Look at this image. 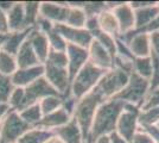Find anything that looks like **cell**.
Masks as SVG:
<instances>
[{
	"mask_svg": "<svg viewBox=\"0 0 159 143\" xmlns=\"http://www.w3.org/2000/svg\"><path fill=\"white\" fill-rule=\"evenodd\" d=\"M124 106L125 102L116 99H109L102 102L96 110L93 125L86 143H94L99 137L114 132L118 119L124 111Z\"/></svg>",
	"mask_w": 159,
	"mask_h": 143,
	"instance_id": "1",
	"label": "cell"
},
{
	"mask_svg": "<svg viewBox=\"0 0 159 143\" xmlns=\"http://www.w3.org/2000/svg\"><path fill=\"white\" fill-rule=\"evenodd\" d=\"M103 102L105 100L102 99V97L93 89L90 93H88L83 98L79 99L76 102L73 118L79 124L80 129L82 131L84 143H86L87 138L89 136L96 110Z\"/></svg>",
	"mask_w": 159,
	"mask_h": 143,
	"instance_id": "2",
	"label": "cell"
},
{
	"mask_svg": "<svg viewBox=\"0 0 159 143\" xmlns=\"http://www.w3.org/2000/svg\"><path fill=\"white\" fill-rule=\"evenodd\" d=\"M103 74H105V70L95 67L88 61L70 81L69 95L74 97L76 100L83 98L96 87L98 82L100 81Z\"/></svg>",
	"mask_w": 159,
	"mask_h": 143,
	"instance_id": "3",
	"label": "cell"
},
{
	"mask_svg": "<svg viewBox=\"0 0 159 143\" xmlns=\"http://www.w3.org/2000/svg\"><path fill=\"white\" fill-rule=\"evenodd\" d=\"M129 75L131 74H128L121 69L113 67L112 69L105 72V74L100 79L94 91L98 92L105 102L113 99L127 85Z\"/></svg>",
	"mask_w": 159,
	"mask_h": 143,
	"instance_id": "4",
	"label": "cell"
},
{
	"mask_svg": "<svg viewBox=\"0 0 159 143\" xmlns=\"http://www.w3.org/2000/svg\"><path fill=\"white\" fill-rule=\"evenodd\" d=\"M148 91H150V81L133 72L132 74L129 75L128 82L124 87V89L119 94L115 95L113 99L121 100L127 104H132L140 109Z\"/></svg>",
	"mask_w": 159,
	"mask_h": 143,
	"instance_id": "5",
	"label": "cell"
},
{
	"mask_svg": "<svg viewBox=\"0 0 159 143\" xmlns=\"http://www.w3.org/2000/svg\"><path fill=\"white\" fill-rule=\"evenodd\" d=\"M31 126L23 121L19 112L10 110L0 125L1 143H16Z\"/></svg>",
	"mask_w": 159,
	"mask_h": 143,
	"instance_id": "6",
	"label": "cell"
},
{
	"mask_svg": "<svg viewBox=\"0 0 159 143\" xmlns=\"http://www.w3.org/2000/svg\"><path fill=\"white\" fill-rule=\"evenodd\" d=\"M139 113L140 109L138 106L125 102L124 111L118 119L115 132L128 143H131L133 136L139 130V122H138Z\"/></svg>",
	"mask_w": 159,
	"mask_h": 143,
	"instance_id": "7",
	"label": "cell"
},
{
	"mask_svg": "<svg viewBox=\"0 0 159 143\" xmlns=\"http://www.w3.org/2000/svg\"><path fill=\"white\" fill-rule=\"evenodd\" d=\"M44 78L61 95H69L70 88V76L68 68L53 66L51 63H44Z\"/></svg>",
	"mask_w": 159,
	"mask_h": 143,
	"instance_id": "8",
	"label": "cell"
},
{
	"mask_svg": "<svg viewBox=\"0 0 159 143\" xmlns=\"http://www.w3.org/2000/svg\"><path fill=\"white\" fill-rule=\"evenodd\" d=\"M24 89H25V107L31 106L33 104H38L42 99H44L45 97H49V95H61L48 82L44 76L37 79L29 86L24 87Z\"/></svg>",
	"mask_w": 159,
	"mask_h": 143,
	"instance_id": "9",
	"label": "cell"
},
{
	"mask_svg": "<svg viewBox=\"0 0 159 143\" xmlns=\"http://www.w3.org/2000/svg\"><path fill=\"white\" fill-rule=\"evenodd\" d=\"M55 27L57 29V31L68 44H74L77 47L88 49L94 40L93 35L86 29H76V27L68 26L66 24H57L55 25Z\"/></svg>",
	"mask_w": 159,
	"mask_h": 143,
	"instance_id": "10",
	"label": "cell"
},
{
	"mask_svg": "<svg viewBox=\"0 0 159 143\" xmlns=\"http://www.w3.org/2000/svg\"><path fill=\"white\" fill-rule=\"evenodd\" d=\"M69 5L68 1H42L39 16L52 23L53 25L64 24L68 14Z\"/></svg>",
	"mask_w": 159,
	"mask_h": 143,
	"instance_id": "11",
	"label": "cell"
},
{
	"mask_svg": "<svg viewBox=\"0 0 159 143\" xmlns=\"http://www.w3.org/2000/svg\"><path fill=\"white\" fill-rule=\"evenodd\" d=\"M88 61L105 72L114 67V56L95 40L88 48Z\"/></svg>",
	"mask_w": 159,
	"mask_h": 143,
	"instance_id": "12",
	"label": "cell"
},
{
	"mask_svg": "<svg viewBox=\"0 0 159 143\" xmlns=\"http://www.w3.org/2000/svg\"><path fill=\"white\" fill-rule=\"evenodd\" d=\"M66 54L68 57V72H69L70 81H71L74 76L88 62V49L77 47L74 44H68Z\"/></svg>",
	"mask_w": 159,
	"mask_h": 143,
	"instance_id": "13",
	"label": "cell"
},
{
	"mask_svg": "<svg viewBox=\"0 0 159 143\" xmlns=\"http://www.w3.org/2000/svg\"><path fill=\"white\" fill-rule=\"evenodd\" d=\"M118 24H119L120 35H125L135 30V17H134V10H133L129 2L124 1L120 6L112 10Z\"/></svg>",
	"mask_w": 159,
	"mask_h": 143,
	"instance_id": "14",
	"label": "cell"
},
{
	"mask_svg": "<svg viewBox=\"0 0 159 143\" xmlns=\"http://www.w3.org/2000/svg\"><path fill=\"white\" fill-rule=\"evenodd\" d=\"M42 76H44V64H38L30 68L18 69L11 76V81L14 87H26Z\"/></svg>",
	"mask_w": 159,
	"mask_h": 143,
	"instance_id": "15",
	"label": "cell"
},
{
	"mask_svg": "<svg viewBox=\"0 0 159 143\" xmlns=\"http://www.w3.org/2000/svg\"><path fill=\"white\" fill-rule=\"evenodd\" d=\"M27 38H29V41L31 43V45H32L33 50H34V53L37 55L39 62L42 64H44L45 61H47L48 56H49V53L51 50L45 34H43L42 31H39L38 29L34 27V29L31 30V32H30Z\"/></svg>",
	"mask_w": 159,
	"mask_h": 143,
	"instance_id": "16",
	"label": "cell"
},
{
	"mask_svg": "<svg viewBox=\"0 0 159 143\" xmlns=\"http://www.w3.org/2000/svg\"><path fill=\"white\" fill-rule=\"evenodd\" d=\"M53 135H56L64 143H84L82 131L74 118L66 125L53 130Z\"/></svg>",
	"mask_w": 159,
	"mask_h": 143,
	"instance_id": "17",
	"label": "cell"
},
{
	"mask_svg": "<svg viewBox=\"0 0 159 143\" xmlns=\"http://www.w3.org/2000/svg\"><path fill=\"white\" fill-rule=\"evenodd\" d=\"M73 117L70 116L66 110L63 107L53 111L49 115H45L43 116L42 121L39 122V124L36 126V128H40V129H45V130H50V131H53L57 128H61L63 125H66V123L70 122Z\"/></svg>",
	"mask_w": 159,
	"mask_h": 143,
	"instance_id": "18",
	"label": "cell"
},
{
	"mask_svg": "<svg viewBox=\"0 0 159 143\" xmlns=\"http://www.w3.org/2000/svg\"><path fill=\"white\" fill-rule=\"evenodd\" d=\"M16 60H17L18 69L30 68V67H34V66L42 64L39 60H38L36 53H34V50H33L29 38H26V41L23 43V45L18 50V53L16 55Z\"/></svg>",
	"mask_w": 159,
	"mask_h": 143,
	"instance_id": "19",
	"label": "cell"
},
{
	"mask_svg": "<svg viewBox=\"0 0 159 143\" xmlns=\"http://www.w3.org/2000/svg\"><path fill=\"white\" fill-rule=\"evenodd\" d=\"M10 32L29 30L25 27V14H24V2L14 1L12 7L7 11Z\"/></svg>",
	"mask_w": 159,
	"mask_h": 143,
	"instance_id": "20",
	"label": "cell"
},
{
	"mask_svg": "<svg viewBox=\"0 0 159 143\" xmlns=\"http://www.w3.org/2000/svg\"><path fill=\"white\" fill-rule=\"evenodd\" d=\"M158 13H159V1H156L154 4L150 5V6L134 10L135 30H143V29H145L156 18V16Z\"/></svg>",
	"mask_w": 159,
	"mask_h": 143,
	"instance_id": "21",
	"label": "cell"
},
{
	"mask_svg": "<svg viewBox=\"0 0 159 143\" xmlns=\"http://www.w3.org/2000/svg\"><path fill=\"white\" fill-rule=\"evenodd\" d=\"M32 29L29 30H23V31H16V32H10L6 35V40L4 42L2 49L4 51H6L11 55H17L18 50L23 45V43L26 41L27 36L30 35Z\"/></svg>",
	"mask_w": 159,
	"mask_h": 143,
	"instance_id": "22",
	"label": "cell"
},
{
	"mask_svg": "<svg viewBox=\"0 0 159 143\" xmlns=\"http://www.w3.org/2000/svg\"><path fill=\"white\" fill-rule=\"evenodd\" d=\"M98 21H99V27L101 31L111 35L115 38H118L120 36L119 24H118V21L113 13V11L107 8L106 11H103L98 17Z\"/></svg>",
	"mask_w": 159,
	"mask_h": 143,
	"instance_id": "23",
	"label": "cell"
},
{
	"mask_svg": "<svg viewBox=\"0 0 159 143\" xmlns=\"http://www.w3.org/2000/svg\"><path fill=\"white\" fill-rule=\"evenodd\" d=\"M51 136H53V131L40 128H31L16 143H45Z\"/></svg>",
	"mask_w": 159,
	"mask_h": 143,
	"instance_id": "24",
	"label": "cell"
},
{
	"mask_svg": "<svg viewBox=\"0 0 159 143\" xmlns=\"http://www.w3.org/2000/svg\"><path fill=\"white\" fill-rule=\"evenodd\" d=\"M24 2V14H25V27L34 29L39 18L40 1H23Z\"/></svg>",
	"mask_w": 159,
	"mask_h": 143,
	"instance_id": "25",
	"label": "cell"
},
{
	"mask_svg": "<svg viewBox=\"0 0 159 143\" xmlns=\"http://www.w3.org/2000/svg\"><path fill=\"white\" fill-rule=\"evenodd\" d=\"M87 16L82 7H71L69 6L68 14H66V25L76 29H84L86 26Z\"/></svg>",
	"mask_w": 159,
	"mask_h": 143,
	"instance_id": "26",
	"label": "cell"
},
{
	"mask_svg": "<svg viewBox=\"0 0 159 143\" xmlns=\"http://www.w3.org/2000/svg\"><path fill=\"white\" fill-rule=\"evenodd\" d=\"M19 115L23 118V121L27 123L31 128H36L43 118V113H42L39 104H33L31 106H27L20 111Z\"/></svg>",
	"mask_w": 159,
	"mask_h": 143,
	"instance_id": "27",
	"label": "cell"
},
{
	"mask_svg": "<svg viewBox=\"0 0 159 143\" xmlns=\"http://www.w3.org/2000/svg\"><path fill=\"white\" fill-rule=\"evenodd\" d=\"M18 70L16 56L0 50V74L11 78Z\"/></svg>",
	"mask_w": 159,
	"mask_h": 143,
	"instance_id": "28",
	"label": "cell"
},
{
	"mask_svg": "<svg viewBox=\"0 0 159 143\" xmlns=\"http://www.w3.org/2000/svg\"><path fill=\"white\" fill-rule=\"evenodd\" d=\"M133 72L146 80H151L152 76V59L148 57H135L133 60Z\"/></svg>",
	"mask_w": 159,
	"mask_h": 143,
	"instance_id": "29",
	"label": "cell"
},
{
	"mask_svg": "<svg viewBox=\"0 0 159 143\" xmlns=\"http://www.w3.org/2000/svg\"><path fill=\"white\" fill-rule=\"evenodd\" d=\"M63 100H64L63 95H49V97H45L44 99H42L38 104H39L43 116L49 115L53 111L61 109Z\"/></svg>",
	"mask_w": 159,
	"mask_h": 143,
	"instance_id": "30",
	"label": "cell"
},
{
	"mask_svg": "<svg viewBox=\"0 0 159 143\" xmlns=\"http://www.w3.org/2000/svg\"><path fill=\"white\" fill-rule=\"evenodd\" d=\"M8 106L11 110L20 112L25 107V89L24 87H14L8 99Z\"/></svg>",
	"mask_w": 159,
	"mask_h": 143,
	"instance_id": "31",
	"label": "cell"
},
{
	"mask_svg": "<svg viewBox=\"0 0 159 143\" xmlns=\"http://www.w3.org/2000/svg\"><path fill=\"white\" fill-rule=\"evenodd\" d=\"M92 35H93V38L95 41L99 42L100 44H101L102 47L106 48L113 56H115V49H116V38H115V37H113L111 35L101 31L100 29L96 30V31H94Z\"/></svg>",
	"mask_w": 159,
	"mask_h": 143,
	"instance_id": "32",
	"label": "cell"
},
{
	"mask_svg": "<svg viewBox=\"0 0 159 143\" xmlns=\"http://www.w3.org/2000/svg\"><path fill=\"white\" fill-rule=\"evenodd\" d=\"M159 121V106L153 107L145 111H140L138 122H139V128L148 126V125H156Z\"/></svg>",
	"mask_w": 159,
	"mask_h": 143,
	"instance_id": "33",
	"label": "cell"
},
{
	"mask_svg": "<svg viewBox=\"0 0 159 143\" xmlns=\"http://www.w3.org/2000/svg\"><path fill=\"white\" fill-rule=\"evenodd\" d=\"M107 10L106 1H86L83 11L88 17H99L103 11Z\"/></svg>",
	"mask_w": 159,
	"mask_h": 143,
	"instance_id": "34",
	"label": "cell"
},
{
	"mask_svg": "<svg viewBox=\"0 0 159 143\" xmlns=\"http://www.w3.org/2000/svg\"><path fill=\"white\" fill-rule=\"evenodd\" d=\"M13 88L14 86L12 85L11 78L0 74V104H7Z\"/></svg>",
	"mask_w": 159,
	"mask_h": 143,
	"instance_id": "35",
	"label": "cell"
},
{
	"mask_svg": "<svg viewBox=\"0 0 159 143\" xmlns=\"http://www.w3.org/2000/svg\"><path fill=\"white\" fill-rule=\"evenodd\" d=\"M48 63H51L53 66L62 67V68H68V57H66V51H55L50 50L47 61Z\"/></svg>",
	"mask_w": 159,
	"mask_h": 143,
	"instance_id": "36",
	"label": "cell"
},
{
	"mask_svg": "<svg viewBox=\"0 0 159 143\" xmlns=\"http://www.w3.org/2000/svg\"><path fill=\"white\" fill-rule=\"evenodd\" d=\"M158 106H159V87H157V88L148 91L145 100H144L141 107H140V111H145V110L158 107Z\"/></svg>",
	"mask_w": 159,
	"mask_h": 143,
	"instance_id": "37",
	"label": "cell"
},
{
	"mask_svg": "<svg viewBox=\"0 0 159 143\" xmlns=\"http://www.w3.org/2000/svg\"><path fill=\"white\" fill-rule=\"evenodd\" d=\"M152 59V76L150 80V89L159 87V57L151 54Z\"/></svg>",
	"mask_w": 159,
	"mask_h": 143,
	"instance_id": "38",
	"label": "cell"
},
{
	"mask_svg": "<svg viewBox=\"0 0 159 143\" xmlns=\"http://www.w3.org/2000/svg\"><path fill=\"white\" fill-rule=\"evenodd\" d=\"M131 143H154V142H153V140L146 134L145 131H143L139 128V130L137 131V134L133 136Z\"/></svg>",
	"mask_w": 159,
	"mask_h": 143,
	"instance_id": "39",
	"label": "cell"
},
{
	"mask_svg": "<svg viewBox=\"0 0 159 143\" xmlns=\"http://www.w3.org/2000/svg\"><path fill=\"white\" fill-rule=\"evenodd\" d=\"M0 34L1 35L10 34L8 17H7V12L4 11V10H0Z\"/></svg>",
	"mask_w": 159,
	"mask_h": 143,
	"instance_id": "40",
	"label": "cell"
},
{
	"mask_svg": "<svg viewBox=\"0 0 159 143\" xmlns=\"http://www.w3.org/2000/svg\"><path fill=\"white\" fill-rule=\"evenodd\" d=\"M137 31H140V32H145V34H154V32H159V13L156 16V18L153 19L145 29L143 30H137Z\"/></svg>",
	"mask_w": 159,
	"mask_h": 143,
	"instance_id": "41",
	"label": "cell"
},
{
	"mask_svg": "<svg viewBox=\"0 0 159 143\" xmlns=\"http://www.w3.org/2000/svg\"><path fill=\"white\" fill-rule=\"evenodd\" d=\"M140 129L145 131L146 134L152 138L154 143H159V128H157V125H148V126H144Z\"/></svg>",
	"mask_w": 159,
	"mask_h": 143,
	"instance_id": "42",
	"label": "cell"
},
{
	"mask_svg": "<svg viewBox=\"0 0 159 143\" xmlns=\"http://www.w3.org/2000/svg\"><path fill=\"white\" fill-rule=\"evenodd\" d=\"M150 42H151V54L159 57V32L150 35Z\"/></svg>",
	"mask_w": 159,
	"mask_h": 143,
	"instance_id": "43",
	"label": "cell"
},
{
	"mask_svg": "<svg viewBox=\"0 0 159 143\" xmlns=\"http://www.w3.org/2000/svg\"><path fill=\"white\" fill-rule=\"evenodd\" d=\"M86 30H88L90 34H93L94 31L99 30V21H98V17H88L86 21Z\"/></svg>",
	"mask_w": 159,
	"mask_h": 143,
	"instance_id": "44",
	"label": "cell"
},
{
	"mask_svg": "<svg viewBox=\"0 0 159 143\" xmlns=\"http://www.w3.org/2000/svg\"><path fill=\"white\" fill-rule=\"evenodd\" d=\"M156 1H129V5L133 10H137V8H143V7L150 6L154 4Z\"/></svg>",
	"mask_w": 159,
	"mask_h": 143,
	"instance_id": "45",
	"label": "cell"
},
{
	"mask_svg": "<svg viewBox=\"0 0 159 143\" xmlns=\"http://www.w3.org/2000/svg\"><path fill=\"white\" fill-rule=\"evenodd\" d=\"M10 106H8V104H0V125H1V123L4 121V118L6 116L7 113H8V111H10Z\"/></svg>",
	"mask_w": 159,
	"mask_h": 143,
	"instance_id": "46",
	"label": "cell"
},
{
	"mask_svg": "<svg viewBox=\"0 0 159 143\" xmlns=\"http://www.w3.org/2000/svg\"><path fill=\"white\" fill-rule=\"evenodd\" d=\"M109 137H111V140H112V143H128L127 141H125L121 136H119L115 131L112 132V134L109 135Z\"/></svg>",
	"mask_w": 159,
	"mask_h": 143,
	"instance_id": "47",
	"label": "cell"
},
{
	"mask_svg": "<svg viewBox=\"0 0 159 143\" xmlns=\"http://www.w3.org/2000/svg\"><path fill=\"white\" fill-rule=\"evenodd\" d=\"M94 143H112V140H111L109 135H103V136L99 137Z\"/></svg>",
	"mask_w": 159,
	"mask_h": 143,
	"instance_id": "48",
	"label": "cell"
},
{
	"mask_svg": "<svg viewBox=\"0 0 159 143\" xmlns=\"http://www.w3.org/2000/svg\"><path fill=\"white\" fill-rule=\"evenodd\" d=\"M45 143H64V142H63L62 140H60V138L56 136V135H53V136L50 137V138H49Z\"/></svg>",
	"mask_w": 159,
	"mask_h": 143,
	"instance_id": "49",
	"label": "cell"
},
{
	"mask_svg": "<svg viewBox=\"0 0 159 143\" xmlns=\"http://www.w3.org/2000/svg\"><path fill=\"white\" fill-rule=\"evenodd\" d=\"M6 40V35H1L0 34V50L2 49V45H4V42Z\"/></svg>",
	"mask_w": 159,
	"mask_h": 143,
	"instance_id": "50",
	"label": "cell"
},
{
	"mask_svg": "<svg viewBox=\"0 0 159 143\" xmlns=\"http://www.w3.org/2000/svg\"><path fill=\"white\" fill-rule=\"evenodd\" d=\"M156 125H157V128H159V121H158V123H157V124H156Z\"/></svg>",
	"mask_w": 159,
	"mask_h": 143,
	"instance_id": "51",
	"label": "cell"
},
{
	"mask_svg": "<svg viewBox=\"0 0 159 143\" xmlns=\"http://www.w3.org/2000/svg\"><path fill=\"white\" fill-rule=\"evenodd\" d=\"M0 143H1V137H0Z\"/></svg>",
	"mask_w": 159,
	"mask_h": 143,
	"instance_id": "52",
	"label": "cell"
}]
</instances>
